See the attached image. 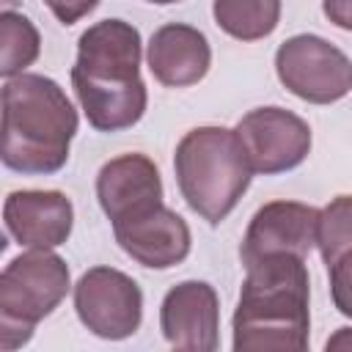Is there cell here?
Segmentation results:
<instances>
[{
  "label": "cell",
  "mask_w": 352,
  "mask_h": 352,
  "mask_svg": "<svg viewBox=\"0 0 352 352\" xmlns=\"http://www.w3.org/2000/svg\"><path fill=\"white\" fill-rule=\"evenodd\" d=\"M316 248L324 264H333L338 256L352 250V195H338L319 209Z\"/></svg>",
  "instance_id": "cell-17"
},
{
  "label": "cell",
  "mask_w": 352,
  "mask_h": 352,
  "mask_svg": "<svg viewBox=\"0 0 352 352\" xmlns=\"http://www.w3.org/2000/svg\"><path fill=\"white\" fill-rule=\"evenodd\" d=\"M160 330L173 349L212 352L220 333V300L206 280H182L162 297Z\"/></svg>",
  "instance_id": "cell-10"
},
{
  "label": "cell",
  "mask_w": 352,
  "mask_h": 352,
  "mask_svg": "<svg viewBox=\"0 0 352 352\" xmlns=\"http://www.w3.org/2000/svg\"><path fill=\"white\" fill-rule=\"evenodd\" d=\"M275 72L286 91L311 104L338 102L352 88L349 58L314 33L286 38L275 52Z\"/></svg>",
  "instance_id": "cell-6"
},
{
  "label": "cell",
  "mask_w": 352,
  "mask_h": 352,
  "mask_svg": "<svg viewBox=\"0 0 352 352\" xmlns=\"http://www.w3.org/2000/svg\"><path fill=\"white\" fill-rule=\"evenodd\" d=\"M77 110L44 74H16L3 85V165L25 176L58 173L69 160Z\"/></svg>",
  "instance_id": "cell-3"
},
{
  "label": "cell",
  "mask_w": 352,
  "mask_h": 352,
  "mask_svg": "<svg viewBox=\"0 0 352 352\" xmlns=\"http://www.w3.org/2000/svg\"><path fill=\"white\" fill-rule=\"evenodd\" d=\"M0 38H3V60H0V74L6 80L22 74L41 52V36L36 25L16 11H3L0 14Z\"/></svg>",
  "instance_id": "cell-16"
},
{
  "label": "cell",
  "mask_w": 352,
  "mask_h": 352,
  "mask_svg": "<svg viewBox=\"0 0 352 352\" xmlns=\"http://www.w3.org/2000/svg\"><path fill=\"white\" fill-rule=\"evenodd\" d=\"M236 135L245 146L253 173L275 176L286 173L311 151V126L292 110L256 107L236 124Z\"/></svg>",
  "instance_id": "cell-8"
},
{
  "label": "cell",
  "mask_w": 352,
  "mask_h": 352,
  "mask_svg": "<svg viewBox=\"0 0 352 352\" xmlns=\"http://www.w3.org/2000/svg\"><path fill=\"white\" fill-rule=\"evenodd\" d=\"M96 198L110 223L143 214L162 204V179L146 154L129 151L107 160L96 173Z\"/></svg>",
  "instance_id": "cell-13"
},
{
  "label": "cell",
  "mask_w": 352,
  "mask_h": 352,
  "mask_svg": "<svg viewBox=\"0 0 352 352\" xmlns=\"http://www.w3.org/2000/svg\"><path fill=\"white\" fill-rule=\"evenodd\" d=\"M319 209L300 201H270L248 223V231L239 245V258L250 267L267 256H308L316 245Z\"/></svg>",
  "instance_id": "cell-9"
},
{
  "label": "cell",
  "mask_w": 352,
  "mask_h": 352,
  "mask_svg": "<svg viewBox=\"0 0 352 352\" xmlns=\"http://www.w3.org/2000/svg\"><path fill=\"white\" fill-rule=\"evenodd\" d=\"M44 6L60 25H74L82 16H88L99 6V0H44Z\"/></svg>",
  "instance_id": "cell-19"
},
{
  "label": "cell",
  "mask_w": 352,
  "mask_h": 352,
  "mask_svg": "<svg viewBox=\"0 0 352 352\" xmlns=\"http://www.w3.org/2000/svg\"><path fill=\"white\" fill-rule=\"evenodd\" d=\"M330 272V294L333 305L352 319V250L338 256L333 264H327Z\"/></svg>",
  "instance_id": "cell-18"
},
{
  "label": "cell",
  "mask_w": 352,
  "mask_h": 352,
  "mask_svg": "<svg viewBox=\"0 0 352 352\" xmlns=\"http://www.w3.org/2000/svg\"><path fill=\"white\" fill-rule=\"evenodd\" d=\"M173 170L182 198L209 226L223 223L234 212L253 179L236 129L226 126L190 129L176 146Z\"/></svg>",
  "instance_id": "cell-4"
},
{
  "label": "cell",
  "mask_w": 352,
  "mask_h": 352,
  "mask_svg": "<svg viewBox=\"0 0 352 352\" xmlns=\"http://www.w3.org/2000/svg\"><path fill=\"white\" fill-rule=\"evenodd\" d=\"M113 234L121 250L148 270H170L182 264L192 245L187 223L165 204L113 223Z\"/></svg>",
  "instance_id": "cell-11"
},
{
  "label": "cell",
  "mask_w": 352,
  "mask_h": 352,
  "mask_svg": "<svg viewBox=\"0 0 352 352\" xmlns=\"http://www.w3.org/2000/svg\"><path fill=\"white\" fill-rule=\"evenodd\" d=\"M148 3H157V6H170V3H179V0H148Z\"/></svg>",
  "instance_id": "cell-22"
},
{
  "label": "cell",
  "mask_w": 352,
  "mask_h": 352,
  "mask_svg": "<svg viewBox=\"0 0 352 352\" xmlns=\"http://www.w3.org/2000/svg\"><path fill=\"white\" fill-rule=\"evenodd\" d=\"M74 311L94 336L121 341L140 327L143 292L138 280L121 270L91 267L74 286Z\"/></svg>",
  "instance_id": "cell-7"
},
{
  "label": "cell",
  "mask_w": 352,
  "mask_h": 352,
  "mask_svg": "<svg viewBox=\"0 0 352 352\" xmlns=\"http://www.w3.org/2000/svg\"><path fill=\"white\" fill-rule=\"evenodd\" d=\"M239 302L231 319L236 352H302L308 346V267L302 256L280 253L245 267Z\"/></svg>",
  "instance_id": "cell-2"
},
{
  "label": "cell",
  "mask_w": 352,
  "mask_h": 352,
  "mask_svg": "<svg viewBox=\"0 0 352 352\" xmlns=\"http://www.w3.org/2000/svg\"><path fill=\"white\" fill-rule=\"evenodd\" d=\"M146 60L157 82L168 88H190L206 77L212 66V47L198 28L170 22L154 30Z\"/></svg>",
  "instance_id": "cell-14"
},
{
  "label": "cell",
  "mask_w": 352,
  "mask_h": 352,
  "mask_svg": "<svg viewBox=\"0 0 352 352\" xmlns=\"http://www.w3.org/2000/svg\"><path fill=\"white\" fill-rule=\"evenodd\" d=\"M214 22L236 41L267 38L280 22V0H214Z\"/></svg>",
  "instance_id": "cell-15"
},
{
  "label": "cell",
  "mask_w": 352,
  "mask_h": 352,
  "mask_svg": "<svg viewBox=\"0 0 352 352\" xmlns=\"http://www.w3.org/2000/svg\"><path fill=\"white\" fill-rule=\"evenodd\" d=\"M6 231L33 250L63 245L74 226V206L60 190H14L3 204Z\"/></svg>",
  "instance_id": "cell-12"
},
{
  "label": "cell",
  "mask_w": 352,
  "mask_h": 352,
  "mask_svg": "<svg viewBox=\"0 0 352 352\" xmlns=\"http://www.w3.org/2000/svg\"><path fill=\"white\" fill-rule=\"evenodd\" d=\"M324 346H327V349H352V327H338V330L327 338Z\"/></svg>",
  "instance_id": "cell-21"
},
{
  "label": "cell",
  "mask_w": 352,
  "mask_h": 352,
  "mask_svg": "<svg viewBox=\"0 0 352 352\" xmlns=\"http://www.w3.org/2000/svg\"><path fill=\"white\" fill-rule=\"evenodd\" d=\"M140 47L138 28L124 19H102L77 38L72 85L96 132H121L143 118L148 94L140 77Z\"/></svg>",
  "instance_id": "cell-1"
},
{
  "label": "cell",
  "mask_w": 352,
  "mask_h": 352,
  "mask_svg": "<svg viewBox=\"0 0 352 352\" xmlns=\"http://www.w3.org/2000/svg\"><path fill=\"white\" fill-rule=\"evenodd\" d=\"M322 11L336 28L352 30V0H322Z\"/></svg>",
  "instance_id": "cell-20"
},
{
  "label": "cell",
  "mask_w": 352,
  "mask_h": 352,
  "mask_svg": "<svg viewBox=\"0 0 352 352\" xmlns=\"http://www.w3.org/2000/svg\"><path fill=\"white\" fill-rule=\"evenodd\" d=\"M69 264L52 250H28L0 272V349L25 346L36 324L69 294Z\"/></svg>",
  "instance_id": "cell-5"
}]
</instances>
